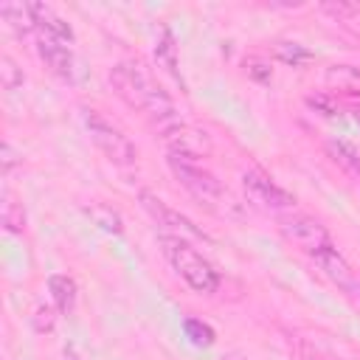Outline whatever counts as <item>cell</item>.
Returning <instances> with one entry per match:
<instances>
[{
  "mask_svg": "<svg viewBox=\"0 0 360 360\" xmlns=\"http://www.w3.org/2000/svg\"><path fill=\"white\" fill-rule=\"evenodd\" d=\"M183 332H186V338H188L194 346H200V349H208V346H214V340H217V332H214L205 321H200V318H186V321H183Z\"/></svg>",
  "mask_w": 360,
  "mask_h": 360,
  "instance_id": "cell-19",
  "label": "cell"
},
{
  "mask_svg": "<svg viewBox=\"0 0 360 360\" xmlns=\"http://www.w3.org/2000/svg\"><path fill=\"white\" fill-rule=\"evenodd\" d=\"M0 17H3V22H6L17 37H28L31 31H37L28 3H3V6H0Z\"/></svg>",
  "mask_w": 360,
  "mask_h": 360,
  "instance_id": "cell-14",
  "label": "cell"
},
{
  "mask_svg": "<svg viewBox=\"0 0 360 360\" xmlns=\"http://www.w3.org/2000/svg\"><path fill=\"white\" fill-rule=\"evenodd\" d=\"M273 53H276L281 62L292 65V68L309 62V51H307L304 45H298V42H276V45H273Z\"/></svg>",
  "mask_w": 360,
  "mask_h": 360,
  "instance_id": "cell-21",
  "label": "cell"
},
{
  "mask_svg": "<svg viewBox=\"0 0 360 360\" xmlns=\"http://www.w3.org/2000/svg\"><path fill=\"white\" fill-rule=\"evenodd\" d=\"M312 259H315V264L321 267V273H323L332 284H338L343 292H360V281H357V276H354L352 264L343 259V253H338V248H335V245L323 248V250H321V253H315Z\"/></svg>",
  "mask_w": 360,
  "mask_h": 360,
  "instance_id": "cell-10",
  "label": "cell"
},
{
  "mask_svg": "<svg viewBox=\"0 0 360 360\" xmlns=\"http://www.w3.org/2000/svg\"><path fill=\"white\" fill-rule=\"evenodd\" d=\"M329 155H332V160L343 169V172H349V174H354V177H360V152L352 146V143H346V141H329Z\"/></svg>",
  "mask_w": 360,
  "mask_h": 360,
  "instance_id": "cell-16",
  "label": "cell"
},
{
  "mask_svg": "<svg viewBox=\"0 0 360 360\" xmlns=\"http://www.w3.org/2000/svg\"><path fill=\"white\" fill-rule=\"evenodd\" d=\"M110 84L121 101H127L132 110H141L143 115H149V121L160 132L180 121L174 101L166 96V90L160 84L152 82V76L146 70H141V65H132V62L115 65L110 70Z\"/></svg>",
  "mask_w": 360,
  "mask_h": 360,
  "instance_id": "cell-1",
  "label": "cell"
},
{
  "mask_svg": "<svg viewBox=\"0 0 360 360\" xmlns=\"http://www.w3.org/2000/svg\"><path fill=\"white\" fill-rule=\"evenodd\" d=\"M309 360H332V357H326V354H312Z\"/></svg>",
  "mask_w": 360,
  "mask_h": 360,
  "instance_id": "cell-28",
  "label": "cell"
},
{
  "mask_svg": "<svg viewBox=\"0 0 360 360\" xmlns=\"http://www.w3.org/2000/svg\"><path fill=\"white\" fill-rule=\"evenodd\" d=\"M62 360H82V354L76 352V346H65V352H62Z\"/></svg>",
  "mask_w": 360,
  "mask_h": 360,
  "instance_id": "cell-26",
  "label": "cell"
},
{
  "mask_svg": "<svg viewBox=\"0 0 360 360\" xmlns=\"http://www.w3.org/2000/svg\"><path fill=\"white\" fill-rule=\"evenodd\" d=\"M169 169H172V174L177 177V183H180L194 200H200L202 205L217 208V205L222 202V197H225L222 183H219L197 158L169 152Z\"/></svg>",
  "mask_w": 360,
  "mask_h": 360,
  "instance_id": "cell-4",
  "label": "cell"
},
{
  "mask_svg": "<svg viewBox=\"0 0 360 360\" xmlns=\"http://www.w3.org/2000/svg\"><path fill=\"white\" fill-rule=\"evenodd\" d=\"M48 290H51V298H53V307L62 312V315H68V312H73V307H76V281L70 278V276H65V273H53L51 278H48Z\"/></svg>",
  "mask_w": 360,
  "mask_h": 360,
  "instance_id": "cell-13",
  "label": "cell"
},
{
  "mask_svg": "<svg viewBox=\"0 0 360 360\" xmlns=\"http://www.w3.org/2000/svg\"><path fill=\"white\" fill-rule=\"evenodd\" d=\"M0 222L8 233H22L25 231V211L8 191L3 194V202H0Z\"/></svg>",
  "mask_w": 360,
  "mask_h": 360,
  "instance_id": "cell-17",
  "label": "cell"
},
{
  "mask_svg": "<svg viewBox=\"0 0 360 360\" xmlns=\"http://www.w3.org/2000/svg\"><path fill=\"white\" fill-rule=\"evenodd\" d=\"M242 191H245V200L264 211V214H290L292 205H295V197L281 188L270 174H264L262 169H248L242 172Z\"/></svg>",
  "mask_w": 360,
  "mask_h": 360,
  "instance_id": "cell-5",
  "label": "cell"
},
{
  "mask_svg": "<svg viewBox=\"0 0 360 360\" xmlns=\"http://www.w3.org/2000/svg\"><path fill=\"white\" fill-rule=\"evenodd\" d=\"M84 214L104 233H115V236L124 233V219H121V214L112 205H107V202H90V205H84Z\"/></svg>",
  "mask_w": 360,
  "mask_h": 360,
  "instance_id": "cell-15",
  "label": "cell"
},
{
  "mask_svg": "<svg viewBox=\"0 0 360 360\" xmlns=\"http://www.w3.org/2000/svg\"><path fill=\"white\" fill-rule=\"evenodd\" d=\"M278 231L284 233V239H290L295 248H301L304 253L315 256L323 248L332 245V236L326 231V225L309 214H284L278 217Z\"/></svg>",
  "mask_w": 360,
  "mask_h": 360,
  "instance_id": "cell-7",
  "label": "cell"
},
{
  "mask_svg": "<svg viewBox=\"0 0 360 360\" xmlns=\"http://www.w3.org/2000/svg\"><path fill=\"white\" fill-rule=\"evenodd\" d=\"M53 323H56V309L48 307V304H39V307L34 309V315H31V326L42 335V332H51Z\"/></svg>",
  "mask_w": 360,
  "mask_h": 360,
  "instance_id": "cell-23",
  "label": "cell"
},
{
  "mask_svg": "<svg viewBox=\"0 0 360 360\" xmlns=\"http://www.w3.org/2000/svg\"><path fill=\"white\" fill-rule=\"evenodd\" d=\"M228 360H242V357H228Z\"/></svg>",
  "mask_w": 360,
  "mask_h": 360,
  "instance_id": "cell-29",
  "label": "cell"
},
{
  "mask_svg": "<svg viewBox=\"0 0 360 360\" xmlns=\"http://www.w3.org/2000/svg\"><path fill=\"white\" fill-rule=\"evenodd\" d=\"M37 53L45 62V68L53 76H59L62 82L79 84L84 79V65H82V59L76 56V51L68 42H59V39H51V37H39L37 34Z\"/></svg>",
  "mask_w": 360,
  "mask_h": 360,
  "instance_id": "cell-8",
  "label": "cell"
},
{
  "mask_svg": "<svg viewBox=\"0 0 360 360\" xmlns=\"http://www.w3.org/2000/svg\"><path fill=\"white\" fill-rule=\"evenodd\" d=\"M160 135H163V141H166V149L174 152V155H188V158H197V160H200L202 155L211 152L208 135H205L202 129H194V127L183 124V121L172 124V127L163 129Z\"/></svg>",
  "mask_w": 360,
  "mask_h": 360,
  "instance_id": "cell-9",
  "label": "cell"
},
{
  "mask_svg": "<svg viewBox=\"0 0 360 360\" xmlns=\"http://www.w3.org/2000/svg\"><path fill=\"white\" fill-rule=\"evenodd\" d=\"M138 200H141V208L158 222V228H160L163 236H177V239H186V242H191V239H197V242H208V236H205L188 217H183L180 211L169 208L158 194L141 188V191H138Z\"/></svg>",
  "mask_w": 360,
  "mask_h": 360,
  "instance_id": "cell-6",
  "label": "cell"
},
{
  "mask_svg": "<svg viewBox=\"0 0 360 360\" xmlns=\"http://www.w3.org/2000/svg\"><path fill=\"white\" fill-rule=\"evenodd\" d=\"M307 104H309L318 115H323V118H335V115H338V101H335L332 93H315V96H307Z\"/></svg>",
  "mask_w": 360,
  "mask_h": 360,
  "instance_id": "cell-22",
  "label": "cell"
},
{
  "mask_svg": "<svg viewBox=\"0 0 360 360\" xmlns=\"http://www.w3.org/2000/svg\"><path fill=\"white\" fill-rule=\"evenodd\" d=\"M0 155H3V158H0V160H3V174H8V172H11L14 166H17V163H22V158H20V152H17V149H14V146H11L8 141L3 143V149H0Z\"/></svg>",
  "mask_w": 360,
  "mask_h": 360,
  "instance_id": "cell-25",
  "label": "cell"
},
{
  "mask_svg": "<svg viewBox=\"0 0 360 360\" xmlns=\"http://www.w3.org/2000/svg\"><path fill=\"white\" fill-rule=\"evenodd\" d=\"M323 84L332 96H360V68L335 62L323 70Z\"/></svg>",
  "mask_w": 360,
  "mask_h": 360,
  "instance_id": "cell-12",
  "label": "cell"
},
{
  "mask_svg": "<svg viewBox=\"0 0 360 360\" xmlns=\"http://www.w3.org/2000/svg\"><path fill=\"white\" fill-rule=\"evenodd\" d=\"M28 6H31L34 28H37L39 37H51V39H59V42H68V45L73 42V28L48 3H28Z\"/></svg>",
  "mask_w": 360,
  "mask_h": 360,
  "instance_id": "cell-11",
  "label": "cell"
},
{
  "mask_svg": "<svg viewBox=\"0 0 360 360\" xmlns=\"http://www.w3.org/2000/svg\"><path fill=\"white\" fill-rule=\"evenodd\" d=\"M245 70H248V76H253L256 82H267V79H270V65H267L264 59H259V56H248V59H245Z\"/></svg>",
  "mask_w": 360,
  "mask_h": 360,
  "instance_id": "cell-24",
  "label": "cell"
},
{
  "mask_svg": "<svg viewBox=\"0 0 360 360\" xmlns=\"http://www.w3.org/2000/svg\"><path fill=\"white\" fill-rule=\"evenodd\" d=\"M160 248L166 262L174 267V273L200 295H214L219 287V273L214 270V264L208 259H202V253L177 236H163L160 233Z\"/></svg>",
  "mask_w": 360,
  "mask_h": 360,
  "instance_id": "cell-2",
  "label": "cell"
},
{
  "mask_svg": "<svg viewBox=\"0 0 360 360\" xmlns=\"http://www.w3.org/2000/svg\"><path fill=\"white\" fill-rule=\"evenodd\" d=\"M82 124H84L90 141L104 152L107 160H112L115 166H132V163H135V158H138L135 143H132L112 121H107L98 110L82 107Z\"/></svg>",
  "mask_w": 360,
  "mask_h": 360,
  "instance_id": "cell-3",
  "label": "cell"
},
{
  "mask_svg": "<svg viewBox=\"0 0 360 360\" xmlns=\"http://www.w3.org/2000/svg\"><path fill=\"white\" fill-rule=\"evenodd\" d=\"M349 115H352V121L360 127V104H352V107H349Z\"/></svg>",
  "mask_w": 360,
  "mask_h": 360,
  "instance_id": "cell-27",
  "label": "cell"
},
{
  "mask_svg": "<svg viewBox=\"0 0 360 360\" xmlns=\"http://www.w3.org/2000/svg\"><path fill=\"white\" fill-rule=\"evenodd\" d=\"M0 82H3V90L6 93H14V90H20L22 87V68L8 56V53H3L0 56Z\"/></svg>",
  "mask_w": 360,
  "mask_h": 360,
  "instance_id": "cell-20",
  "label": "cell"
},
{
  "mask_svg": "<svg viewBox=\"0 0 360 360\" xmlns=\"http://www.w3.org/2000/svg\"><path fill=\"white\" fill-rule=\"evenodd\" d=\"M155 59L180 82V73H177V53H174V37L169 28H160V39L155 45Z\"/></svg>",
  "mask_w": 360,
  "mask_h": 360,
  "instance_id": "cell-18",
  "label": "cell"
}]
</instances>
